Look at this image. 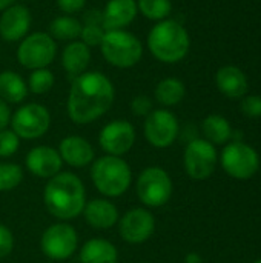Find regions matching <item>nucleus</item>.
I'll return each mask as SVG.
<instances>
[{
  "label": "nucleus",
  "instance_id": "f8f14e48",
  "mask_svg": "<svg viewBox=\"0 0 261 263\" xmlns=\"http://www.w3.org/2000/svg\"><path fill=\"white\" fill-rule=\"evenodd\" d=\"M145 137L155 148L171 146L180 131L177 117L168 109H152L145 119Z\"/></svg>",
  "mask_w": 261,
  "mask_h": 263
},
{
  "label": "nucleus",
  "instance_id": "ddd939ff",
  "mask_svg": "<svg viewBox=\"0 0 261 263\" xmlns=\"http://www.w3.org/2000/svg\"><path fill=\"white\" fill-rule=\"evenodd\" d=\"M135 142V129L126 120H112L103 126L98 143L108 156L122 157L129 153Z\"/></svg>",
  "mask_w": 261,
  "mask_h": 263
},
{
  "label": "nucleus",
  "instance_id": "2eb2a0df",
  "mask_svg": "<svg viewBox=\"0 0 261 263\" xmlns=\"http://www.w3.org/2000/svg\"><path fill=\"white\" fill-rule=\"evenodd\" d=\"M31 12L25 5L12 3L0 15V37L6 42H18L31 28Z\"/></svg>",
  "mask_w": 261,
  "mask_h": 263
},
{
  "label": "nucleus",
  "instance_id": "412c9836",
  "mask_svg": "<svg viewBox=\"0 0 261 263\" xmlns=\"http://www.w3.org/2000/svg\"><path fill=\"white\" fill-rule=\"evenodd\" d=\"M91 62V48L82 40L69 42L62 52V66L71 77H77L86 72Z\"/></svg>",
  "mask_w": 261,
  "mask_h": 263
},
{
  "label": "nucleus",
  "instance_id": "4468645a",
  "mask_svg": "<svg viewBox=\"0 0 261 263\" xmlns=\"http://www.w3.org/2000/svg\"><path fill=\"white\" fill-rule=\"evenodd\" d=\"M155 230L154 216L145 208H132L129 210L118 223L120 236L125 242L138 245L146 242Z\"/></svg>",
  "mask_w": 261,
  "mask_h": 263
},
{
  "label": "nucleus",
  "instance_id": "f704fd0d",
  "mask_svg": "<svg viewBox=\"0 0 261 263\" xmlns=\"http://www.w3.org/2000/svg\"><path fill=\"white\" fill-rule=\"evenodd\" d=\"M85 5H86V0H57L58 9L66 15H74L83 11Z\"/></svg>",
  "mask_w": 261,
  "mask_h": 263
},
{
  "label": "nucleus",
  "instance_id": "e433bc0d",
  "mask_svg": "<svg viewBox=\"0 0 261 263\" xmlns=\"http://www.w3.org/2000/svg\"><path fill=\"white\" fill-rule=\"evenodd\" d=\"M185 263H203V260L197 253H189L185 259Z\"/></svg>",
  "mask_w": 261,
  "mask_h": 263
},
{
  "label": "nucleus",
  "instance_id": "423d86ee",
  "mask_svg": "<svg viewBox=\"0 0 261 263\" xmlns=\"http://www.w3.org/2000/svg\"><path fill=\"white\" fill-rule=\"evenodd\" d=\"M220 162L226 174L237 180H249L260 170L258 153L242 140L229 142L222 151Z\"/></svg>",
  "mask_w": 261,
  "mask_h": 263
},
{
  "label": "nucleus",
  "instance_id": "39448f33",
  "mask_svg": "<svg viewBox=\"0 0 261 263\" xmlns=\"http://www.w3.org/2000/svg\"><path fill=\"white\" fill-rule=\"evenodd\" d=\"M105 60L115 68H132L143 57V45L137 35L126 29L105 31L100 43Z\"/></svg>",
  "mask_w": 261,
  "mask_h": 263
},
{
  "label": "nucleus",
  "instance_id": "2f4dec72",
  "mask_svg": "<svg viewBox=\"0 0 261 263\" xmlns=\"http://www.w3.org/2000/svg\"><path fill=\"white\" fill-rule=\"evenodd\" d=\"M240 111L246 117H249V119H258V117H261V96L251 94V96L242 97Z\"/></svg>",
  "mask_w": 261,
  "mask_h": 263
},
{
  "label": "nucleus",
  "instance_id": "4be33fe9",
  "mask_svg": "<svg viewBox=\"0 0 261 263\" xmlns=\"http://www.w3.org/2000/svg\"><path fill=\"white\" fill-rule=\"evenodd\" d=\"M117 248L105 239H91L80 251V263H117Z\"/></svg>",
  "mask_w": 261,
  "mask_h": 263
},
{
  "label": "nucleus",
  "instance_id": "aec40b11",
  "mask_svg": "<svg viewBox=\"0 0 261 263\" xmlns=\"http://www.w3.org/2000/svg\"><path fill=\"white\" fill-rule=\"evenodd\" d=\"M85 220L95 230H108L118 222L117 206L106 199H94L85 205Z\"/></svg>",
  "mask_w": 261,
  "mask_h": 263
},
{
  "label": "nucleus",
  "instance_id": "6ab92c4d",
  "mask_svg": "<svg viewBox=\"0 0 261 263\" xmlns=\"http://www.w3.org/2000/svg\"><path fill=\"white\" fill-rule=\"evenodd\" d=\"M58 154L63 162L74 168H83L94 160V148L80 136H68L60 142Z\"/></svg>",
  "mask_w": 261,
  "mask_h": 263
},
{
  "label": "nucleus",
  "instance_id": "473e14b6",
  "mask_svg": "<svg viewBox=\"0 0 261 263\" xmlns=\"http://www.w3.org/2000/svg\"><path fill=\"white\" fill-rule=\"evenodd\" d=\"M131 109L135 116H148L152 111V102L148 96H137L132 103H131Z\"/></svg>",
  "mask_w": 261,
  "mask_h": 263
},
{
  "label": "nucleus",
  "instance_id": "c756f323",
  "mask_svg": "<svg viewBox=\"0 0 261 263\" xmlns=\"http://www.w3.org/2000/svg\"><path fill=\"white\" fill-rule=\"evenodd\" d=\"M105 35V28L102 25L95 23H85L82 25V32H80V40L88 45L89 48L100 46L102 40Z\"/></svg>",
  "mask_w": 261,
  "mask_h": 263
},
{
  "label": "nucleus",
  "instance_id": "58836bf2",
  "mask_svg": "<svg viewBox=\"0 0 261 263\" xmlns=\"http://www.w3.org/2000/svg\"><path fill=\"white\" fill-rule=\"evenodd\" d=\"M254 263H261V259H258V260H255V262Z\"/></svg>",
  "mask_w": 261,
  "mask_h": 263
},
{
  "label": "nucleus",
  "instance_id": "7ed1b4c3",
  "mask_svg": "<svg viewBox=\"0 0 261 263\" xmlns=\"http://www.w3.org/2000/svg\"><path fill=\"white\" fill-rule=\"evenodd\" d=\"M148 48L151 54L162 63L182 62L191 48L188 29L174 18L157 22L148 34Z\"/></svg>",
  "mask_w": 261,
  "mask_h": 263
},
{
  "label": "nucleus",
  "instance_id": "a878e982",
  "mask_svg": "<svg viewBox=\"0 0 261 263\" xmlns=\"http://www.w3.org/2000/svg\"><path fill=\"white\" fill-rule=\"evenodd\" d=\"M49 35L54 40H63V42H74L80 37L82 32V22L77 20L74 15H60L55 17L49 23Z\"/></svg>",
  "mask_w": 261,
  "mask_h": 263
},
{
  "label": "nucleus",
  "instance_id": "5701e85b",
  "mask_svg": "<svg viewBox=\"0 0 261 263\" xmlns=\"http://www.w3.org/2000/svg\"><path fill=\"white\" fill-rule=\"evenodd\" d=\"M202 131L208 142L212 145H226L232 139V126L229 120L220 114L208 116L202 123Z\"/></svg>",
  "mask_w": 261,
  "mask_h": 263
},
{
  "label": "nucleus",
  "instance_id": "72a5a7b5",
  "mask_svg": "<svg viewBox=\"0 0 261 263\" xmlns=\"http://www.w3.org/2000/svg\"><path fill=\"white\" fill-rule=\"evenodd\" d=\"M14 248V236L12 233L0 223V257H6Z\"/></svg>",
  "mask_w": 261,
  "mask_h": 263
},
{
  "label": "nucleus",
  "instance_id": "bb28decb",
  "mask_svg": "<svg viewBox=\"0 0 261 263\" xmlns=\"http://www.w3.org/2000/svg\"><path fill=\"white\" fill-rule=\"evenodd\" d=\"M137 8L142 15L149 20L162 22L169 17L172 12V2L171 0H137Z\"/></svg>",
  "mask_w": 261,
  "mask_h": 263
},
{
  "label": "nucleus",
  "instance_id": "1a4fd4ad",
  "mask_svg": "<svg viewBox=\"0 0 261 263\" xmlns=\"http://www.w3.org/2000/svg\"><path fill=\"white\" fill-rule=\"evenodd\" d=\"M11 126L18 139H38L49 129L51 114L43 105L26 103L14 112L11 117Z\"/></svg>",
  "mask_w": 261,
  "mask_h": 263
},
{
  "label": "nucleus",
  "instance_id": "20e7f679",
  "mask_svg": "<svg viewBox=\"0 0 261 263\" xmlns=\"http://www.w3.org/2000/svg\"><path fill=\"white\" fill-rule=\"evenodd\" d=\"M94 186L108 197H118L128 191L132 182L129 165L115 156H103L97 159L91 170Z\"/></svg>",
  "mask_w": 261,
  "mask_h": 263
},
{
  "label": "nucleus",
  "instance_id": "4c0bfd02",
  "mask_svg": "<svg viewBox=\"0 0 261 263\" xmlns=\"http://www.w3.org/2000/svg\"><path fill=\"white\" fill-rule=\"evenodd\" d=\"M14 3V0H0V11L6 9L8 6H11Z\"/></svg>",
  "mask_w": 261,
  "mask_h": 263
},
{
  "label": "nucleus",
  "instance_id": "f257e3e1",
  "mask_svg": "<svg viewBox=\"0 0 261 263\" xmlns=\"http://www.w3.org/2000/svg\"><path fill=\"white\" fill-rule=\"evenodd\" d=\"M115 99L112 82L98 71H88L74 77L68 96V116L77 125L95 122L105 116Z\"/></svg>",
  "mask_w": 261,
  "mask_h": 263
},
{
  "label": "nucleus",
  "instance_id": "7c9ffc66",
  "mask_svg": "<svg viewBox=\"0 0 261 263\" xmlns=\"http://www.w3.org/2000/svg\"><path fill=\"white\" fill-rule=\"evenodd\" d=\"M20 146V139L12 129L0 131V157H11L17 153Z\"/></svg>",
  "mask_w": 261,
  "mask_h": 263
},
{
  "label": "nucleus",
  "instance_id": "6e6552de",
  "mask_svg": "<svg viewBox=\"0 0 261 263\" xmlns=\"http://www.w3.org/2000/svg\"><path fill=\"white\" fill-rule=\"evenodd\" d=\"M137 196L142 203L149 208L166 205L172 196V180L169 174L158 166L146 168L138 176Z\"/></svg>",
  "mask_w": 261,
  "mask_h": 263
},
{
  "label": "nucleus",
  "instance_id": "a211bd4d",
  "mask_svg": "<svg viewBox=\"0 0 261 263\" xmlns=\"http://www.w3.org/2000/svg\"><path fill=\"white\" fill-rule=\"evenodd\" d=\"M215 85L218 91L228 99H242L246 96L249 82L245 71L234 65L222 66L215 74Z\"/></svg>",
  "mask_w": 261,
  "mask_h": 263
},
{
  "label": "nucleus",
  "instance_id": "f03ea898",
  "mask_svg": "<svg viewBox=\"0 0 261 263\" xmlns=\"http://www.w3.org/2000/svg\"><path fill=\"white\" fill-rule=\"evenodd\" d=\"M43 200L46 210L60 220L78 217L86 205L83 182L72 173H58L45 186Z\"/></svg>",
  "mask_w": 261,
  "mask_h": 263
},
{
  "label": "nucleus",
  "instance_id": "393cba45",
  "mask_svg": "<svg viewBox=\"0 0 261 263\" xmlns=\"http://www.w3.org/2000/svg\"><path fill=\"white\" fill-rule=\"evenodd\" d=\"M155 99L163 106H175L186 96V86L180 79L166 77L155 86Z\"/></svg>",
  "mask_w": 261,
  "mask_h": 263
},
{
  "label": "nucleus",
  "instance_id": "c85d7f7f",
  "mask_svg": "<svg viewBox=\"0 0 261 263\" xmlns=\"http://www.w3.org/2000/svg\"><path fill=\"white\" fill-rule=\"evenodd\" d=\"M23 179V170L15 163H0V191H11Z\"/></svg>",
  "mask_w": 261,
  "mask_h": 263
},
{
  "label": "nucleus",
  "instance_id": "b1692460",
  "mask_svg": "<svg viewBox=\"0 0 261 263\" xmlns=\"http://www.w3.org/2000/svg\"><path fill=\"white\" fill-rule=\"evenodd\" d=\"M28 96V85L14 71L0 72V99L6 103H20Z\"/></svg>",
  "mask_w": 261,
  "mask_h": 263
},
{
  "label": "nucleus",
  "instance_id": "cd10ccee",
  "mask_svg": "<svg viewBox=\"0 0 261 263\" xmlns=\"http://www.w3.org/2000/svg\"><path fill=\"white\" fill-rule=\"evenodd\" d=\"M54 74L48 68L34 69L28 79V89L34 94H45L54 86Z\"/></svg>",
  "mask_w": 261,
  "mask_h": 263
},
{
  "label": "nucleus",
  "instance_id": "0eeeda50",
  "mask_svg": "<svg viewBox=\"0 0 261 263\" xmlns=\"http://www.w3.org/2000/svg\"><path fill=\"white\" fill-rule=\"evenodd\" d=\"M57 54V43L48 32H32L22 39L17 48V60L26 69L48 68Z\"/></svg>",
  "mask_w": 261,
  "mask_h": 263
},
{
  "label": "nucleus",
  "instance_id": "f3484780",
  "mask_svg": "<svg viewBox=\"0 0 261 263\" xmlns=\"http://www.w3.org/2000/svg\"><path fill=\"white\" fill-rule=\"evenodd\" d=\"M137 12V0H108L105 9L102 11L105 31L126 29V26L135 20Z\"/></svg>",
  "mask_w": 261,
  "mask_h": 263
},
{
  "label": "nucleus",
  "instance_id": "9b49d317",
  "mask_svg": "<svg viewBox=\"0 0 261 263\" xmlns=\"http://www.w3.org/2000/svg\"><path fill=\"white\" fill-rule=\"evenodd\" d=\"M78 245V236L75 230L68 223H57L49 227L40 240L42 251L52 260L69 259Z\"/></svg>",
  "mask_w": 261,
  "mask_h": 263
},
{
  "label": "nucleus",
  "instance_id": "dca6fc26",
  "mask_svg": "<svg viewBox=\"0 0 261 263\" xmlns=\"http://www.w3.org/2000/svg\"><path fill=\"white\" fill-rule=\"evenodd\" d=\"M62 157L51 146H35L26 156V168L37 177L51 179L62 170Z\"/></svg>",
  "mask_w": 261,
  "mask_h": 263
},
{
  "label": "nucleus",
  "instance_id": "c9c22d12",
  "mask_svg": "<svg viewBox=\"0 0 261 263\" xmlns=\"http://www.w3.org/2000/svg\"><path fill=\"white\" fill-rule=\"evenodd\" d=\"M11 117H12V114H11L8 103L0 99V131L6 129V126L11 123Z\"/></svg>",
  "mask_w": 261,
  "mask_h": 263
},
{
  "label": "nucleus",
  "instance_id": "9d476101",
  "mask_svg": "<svg viewBox=\"0 0 261 263\" xmlns=\"http://www.w3.org/2000/svg\"><path fill=\"white\" fill-rule=\"evenodd\" d=\"M215 145L206 139H192L185 149V170L194 180H206L212 176L217 166Z\"/></svg>",
  "mask_w": 261,
  "mask_h": 263
}]
</instances>
